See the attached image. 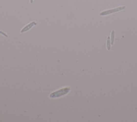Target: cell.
<instances>
[{"mask_svg":"<svg viewBox=\"0 0 137 122\" xmlns=\"http://www.w3.org/2000/svg\"><path fill=\"white\" fill-rule=\"evenodd\" d=\"M125 9V6L114 8V9H110V10H106V11H102V12H101L100 14V15L101 16L108 15H109V14H113V13L118 12V11L124 10V9Z\"/></svg>","mask_w":137,"mask_h":122,"instance_id":"2","label":"cell"},{"mask_svg":"<svg viewBox=\"0 0 137 122\" xmlns=\"http://www.w3.org/2000/svg\"><path fill=\"white\" fill-rule=\"evenodd\" d=\"M0 34H3V35L5 37H8V35H7V34H6L4 32H2V31H0Z\"/></svg>","mask_w":137,"mask_h":122,"instance_id":"6","label":"cell"},{"mask_svg":"<svg viewBox=\"0 0 137 122\" xmlns=\"http://www.w3.org/2000/svg\"><path fill=\"white\" fill-rule=\"evenodd\" d=\"M111 39H110V37H108L107 38V49L108 50H110L111 49Z\"/></svg>","mask_w":137,"mask_h":122,"instance_id":"5","label":"cell"},{"mask_svg":"<svg viewBox=\"0 0 137 122\" xmlns=\"http://www.w3.org/2000/svg\"><path fill=\"white\" fill-rule=\"evenodd\" d=\"M70 90L71 89L69 87H65V88L60 89L58 91L52 92V93L50 94L49 96L50 98H57L61 97L67 94L70 91Z\"/></svg>","mask_w":137,"mask_h":122,"instance_id":"1","label":"cell"},{"mask_svg":"<svg viewBox=\"0 0 137 122\" xmlns=\"http://www.w3.org/2000/svg\"><path fill=\"white\" fill-rule=\"evenodd\" d=\"M35 25H36V23L35 22H32L30 23V24H28L26 26H25V27L22 29L21 31V33H24V32H25L27 31L28 30H29L30 29L32 28L33 26Z\"/></svg>","mask_w":137,"mask_h":122,"instance_id":"3","label":"cell"},{"mask_svg":"<svg viewBox=\"0 0 137 122\" xmlns=\"http://www.w3.org/2000/svg\"><path fill=\"white\" fill-rule=\"evenodd\" d=\"M115 31L113 30L112 31L111 33V37H110V39H111V44L113 45L114 44V39H115Z\"/></svg>","mask_w":137,"mask_h":122,"instance_id":"4","label":"cell"}]
</instances>
